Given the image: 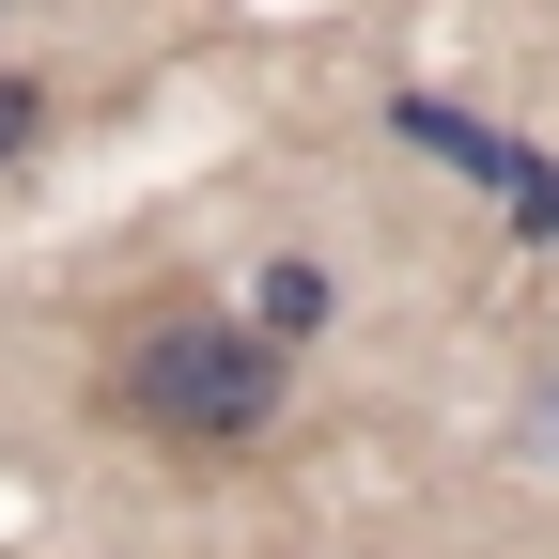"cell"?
I'll return each instance as SVG.
<instances>
[{"label": "cell", "instance_id": "obj_1", "mask_svg": "<svg viewBox=\"0 0 559 559\" xmlns=\"http://www.w3.org/2000/svg\"><path fill=\"white\" fill-rule=\"evenodd\" d=\"M280 342L264 311H218L202 280H156L124 326H109V358H94V419H124V436H156V451H249L264 419H280Z\"/></svg>", "mask_w": 559, "mask_h": 559}, {"label": "cell", "instance_id": "obj_2", "mask_svg": "<svg viewBox=\"0 0 559 559\" xmlns=\"http://www.w3.org/2000/svg\"><path fill=\"white\" fill-rule=\"evenodd\" d=\"M249 311H264L280 342H311V326H326V264H296V249H280V264L249 280Z\"/></svg>", "mask_w": 559, "mask_h": 559}, {"label": "cell", "instance_id": "obj_3", "mask_svg": "<svg viewBox=\"0 0 559 559\" xmlns=\"http://www.w3.org/2000/svg\"><path fill=\"white\" fill-rule=\"evenodd\" d=\"M32 140H47V79H32V62H0V171L32 156Z\"/></svg>", "mask_w": 559, "mask_h": 559}]
</instances>
